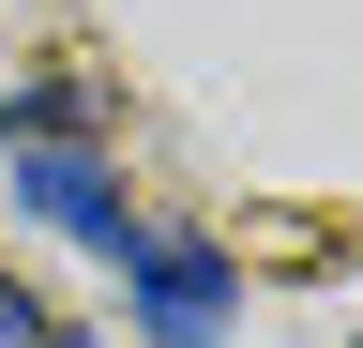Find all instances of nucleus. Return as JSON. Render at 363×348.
<instances>
[{"label":"nucleus","instance_id":"1","mask_svg":"<svg viewBox=\"0 0 363 348\" xmlns=\"http://www.w3.org/2000/svg\"><path fill=\"white\" fill-rule=\"evenodd\" d=\"M121 288H136V318H152V348H212L227 333V257L212 242H152L136 228L121 242Z\"/></svg>","mask_w":363,"mask_h":348},{"label":"nucleus","instance_id":"2","mask_svg":"<svg viewBox=\"0 0 363 348\" xmlns=\"http://www.w3.org/2000/svg\"><path fill=\"white\" fill-rule=\"evenodd\" d=\"M16 197H30L61 242H91V257H121V242H136V212H121V167H91L76 137H61V152H16Z\"/></svg>","mask_w":363,"mask_h":348},{"label":"nucleus","instance_id":"3","mask_svg":"<svg viewBox=\"0 0 363 348\" xmlns=\"http://www.w3.org/2000/svg\"><path fill=\"white\" fill-rule=\"evenodd\" d=\"M45 333H61V318H45V303H30L16 273H0V348H45Z\"/></svg>","mask_w":363,"mask_h":348}]
</instances>
